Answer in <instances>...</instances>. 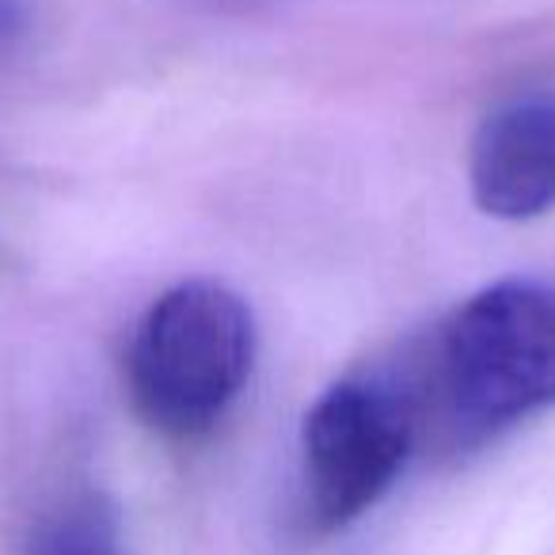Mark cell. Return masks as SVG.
Instances as JSON below:
<instances>
[{"label": "cell", "instance_id": "cell-1", "mask_svg": "<svg viewBox=\"0 0 555 555\" xmlns=\"http://www.w3.org/2000/svg\"><path fill=\"white\" fill-rule=\"evenodd\" d=\"M430 388L461 438L555 408V286L506 278L456 305L434 335Z\"/></svg>", "mask_w": 555, "mask_h": 555}, {"label": "cell", "instance_id": "cell-2", "mask_svg": "<svg viewBox=\"0 0 555 555\" xmlns=\"http://www.w3.org/2000/svg\"><path fill=\"white\" fill-rule=\"evenodd\" d=\"M255 365V317L236 289L191 278L160 294L126 350L138 418L171 441L209 434L240 400Z\"/></svg>", "mask_w": 555, "mask_h": 555}, {"label": "cell", "instance_id": "cell-3", "mask_svg": "<svg viewBox=\"0 0 555 555\" xmlns=\"http://www.w3.org/2000/svg\"><path fill=\"white\" fill-rule=\"evenodd\" d=\"M418 438L415 396L380 377L332 385L301 426L305 525L320 537L354 525L400 479Z\"/></svg>", "mask_w": 555, "mask_h": 555}, {"label": "cell", "instance_id": "cell-4", "mask_svg": "<svg viewBox=\"0 0 555 555\" xmlns=\"http://www.w3.org/2000/svg\"><path fill=\"white\" fill-rule=\"evenodd\" d=\"M472 198L499 221H529L555 206V95L509 100L479 122L468 153Z\"/></svg>", "mask_w": 555, "mask_h": 555}, {"label": "cell", "instance_id": "cell-5", "mask_svg": "<svg viewBox=\"0 0 555 555\" xmlns=\"http://www.w3.org/2000/svg\"><path fill=\"white\" fill-rule=\"evenodd\" d=\"M16 555H126L115 499L95 487L57 494L31 517Z\"/></svg>", "mask_w": 555, "mask_h": 555}]
</instances>
